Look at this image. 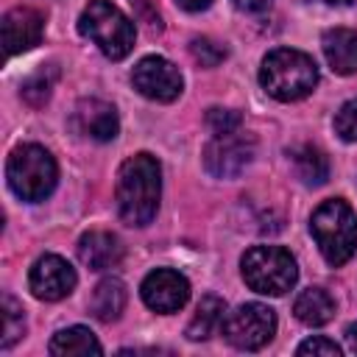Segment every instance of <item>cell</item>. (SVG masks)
<instances>
[{
	"instance_id": "9c48e42d",
	"label": "cell",
	"mask_w": 357,
	"mask_h": 357,
	"mask_svg": "<svg viewBox=\"0 0 357 357\" xmlns=\"http://www.w3.org/2000/svg\"><path fill=\"white\" fill-rule=\"evenodd\" d=\"M131 84L142 98L156 100V103H173L184 89V78L178 67L162 56L139 59L131 70Z\"/></svg>"
},
{
	"instance_id": "7a4b0ae2",
	"label": "cell",
	"mask_w": 357,
	"mask_h": 357,
	"mask_svg": "<svg viewBox=\"0 0 357 357\" xmlns=\"http://www.w3.org/2000/svg\"><path fill=\"white\" fill-rule=\"evenodd\" d=\"M259 84L271 98H276L282 103H293V100L307 98L315 89L318 64L304 50L276 47L262 59Z\"/></svg>"
},
{
	"instance_id": "d4e9b609",
	"label": "cell",
	"mask_w": 357,
	"mask_h": 357,
	"mask_svg": "<svg viewBox=\"0 0 357 357\" xmlns=\"http://www.w3.org/2000/svg\"><path fill=\"white\" fill-rule=\"evenodd\" d=\"M206 126L215 131V134H226V131H237L240 128V114L234 109H209L206 112Z\"/></svg>"
},
{
	"instance_id": "603a6c76",
	"label": "cell",
	"mask_w": 357,
	"mask_h": 357,
	"mask_svg": "<svg viewBox=\"0 0 357 357\" xmlns=\"http://www.w3.org/2000/svg\"><path fill=\"white\" fill-rule=\"evenodd\" d=\"M190 53L201 67H218L226 59V47L209 36H195L190 42Z\"/></svg>"
},
{
	"instance_id": "83f0119b",
	"label": "cell",
	"mask_w": 357,
	"mask_h": 357,
	"mask_svg": "<svg viewBox=\"0 0 357 357\" xmlns=\"http://www.w3.org/2000/svg\"><path fill=\"white\" fill-rule=\"evenodd\" d=\"M176 3H178L184 11H192V14H195V11H206V8L212 6V0H176Z\"/></svg>"
},
{
	"instance_id": "8992f818",
	"label": "cell",
	"mask_w": 357,
	"mask_h": 357,
	"mask_svg": "<svg viewBox=\"0 0 357 357\" xmlns=\"http://www.w3.org/2000/svg\"><path fill=\"white\" fill-rule=\"evenodd\" d=\"M240 273L262 296H284L298 279L296 259L282 245H251L240 259Z\"/></svg>"
},
{
	"instance_id": "d6986e66",
	"label": "cell",
	"mask_w": 357,
	"mask_h": 357,
	"mask_svg": "<svg viewBox=\"0 0 357 357\" xmlns=\"http://www.w3.org/2000/svg\"><path fill=\"white\" fill-rule=\"evenodd\" d=\"M47 351L56 357H81V354H100L103 346L86 326H67L53 335Z\"/></svg>"
},
{
	"instance_id": "e0dca14e",
	"label": "cell",
	"mask_w": 357,
	"mask_h": 357,
	"mask_svg": "<svg viewBox=\"0 0 357 357\" xmlns=\"http://www.w3.org/2000/svg\"><path fill=\"white\" fill-rule=\"evenodd\" d=\"M223 318H226V301L220 296H204L184 329V335L190 340H206L209 335H215L218 329H223Z\"/></svg>"
},
{
	"instance_id": "5bb4252c",
	"label": "cell",
	"mask_w": 357,
	"mask_h": 357,
	"mask_svg": "<svg viewBox=\"0 0 357 357\" xmlns=\"http://www.w3.org/2000/svg\"><path fill=\"white\" fill-rule=\"evenodd\" d=\"M123 243L112 231H86L78 240V259L89 271H109L123 259Z\"/></svg>"
},
{
	"instance_id": "44dd1931",
	"label": "cell",
	"mask_w": 357,
	"mask_h": 357,
	"mask_svg": "<svg viewBox=\"0 0 357 357\" xmlns=\"http://www.w3.org/2000/svg\"><path fill=\"white\" fill-rule=\"evenodd\" d=\"M56 78H59V67H56V64H42L36 73H31V75L22 81V98H25L31 106H42V103L50 98Z\"/></svg>"
},
{
	"instance_id": "30bf717a",
	"label": "cell",
	"mask_w": 357,
	"mask_h": 357,
	"mask_svg": "<svg viewBox=\"0 0 357 357\" xmlns=\"http://www.w3.org/2000/svg\"><path fill=\"white\" fill-rule=\"evenodd\" d=\"M139 296H142V301H145L148 310L162 312V315H170V312H178L187 304V298H190V282H187V276H181L173 268H156V271H151L142 279Z\"/></svg>"
},
{
	"instance_id": "52a82bcc",
	"label": "cell",
	"mask_w": 357,
	"mask_h": 357,
	"mask_svg": "<svg viewBox=\"0 0 357 357\" xmlns=\"http://www.w3.org/2000/svg\"><path fill=\"white\" fill-rule=\"evenodd\" d=\"M276 335V312L268 304L248 301L223 318V337L243 351H257Z\"/></svg>"
},
{
	"instance_id": "8fae6325",
	"label": "cell",
	"mask_w": 357,
	"mask_h": 357,
	"mask_svg": "<svg viewBox=\"0 0 357 357\" xmlns=\"http://www.w3.org/2000/svg\"><path fill=\"white\" fill-rule=\"evenodd\" d=\"M75 282H78V276H75L73 265L59 254H42L31 265V273H28L31 293L39 301H61L64 296H70L75 290Z\"/></svg>"
},
{
	"instance_id": "3957f363",
	"label": "cell",
	"mask_w": 357,
	"mask_h": 357,
	"mask_svg": "<svg viewBox=\"0 0 357 357\" xmlns=\"http://www.w3.org/2000/svg\"><path fill=\"white\" fill-rule=\"evenodd\" d=\"M310 231L318 243L321 257L329 265H346L357 251V215L343 198L318 204L310 218Z\"/></svg>"
},
{
	"instance_id": "2e32d148",
	"label": "cell",
	"mask_w": 357,
	"mask_h": 357,
	"mask_svg": "<svg viewBox=\"0 0 357 357\" xmlns=\"http://www.w3.org/2000/svg\"><path fill=\"white\" fill-rule=\"evenodd\" d=\"M126 310V284L117 279V276H106L95 284L92 290V298H89V312L103 321V324H112L120 318V312Z\"/></svg>"
},
{
	"instance_id": "ba28073f",
	"label": "cell",
	"mask_w": 357,
	"mask_h": 357,
	"mask_svg": "<svg viewBox=\"0 0 357 357\" xmlns=\"http://www.w3.org/2000/svg\"><path fill=\"white\" fill-rule=\"evenodd\" d=\"M254 151H257L254 137L240 131V128L226 131V134H215L204 145V167L215 178H234L251 165Z\"/></svg>"
},
{
	"instance_id": "4316f807",
	"label": "cell",
	"mask_w": 357,
	"mask_h": 357,
	"mask_svg": "<svg viewBox=\"0 0 357 357\" xmlns=\"http://www.w3.org/2000/svg\"><path fill=\"white\" fill-rule=\"evenodd\" d=\"M271 3H273V0H234V6H237L240 11H245V14H259V11L271 8Z\"/></svg>"
},
{
	"instance_id": "5b68a950",
	"label": "cell",
	"mask_w": 357,
	"mask_h": 357,
	"mask_svg": "<svg viewBox=\"0 0 357 357\" xmlns=\"http://www.w3.org/2000/svg\"><path fill=\"white\" fill-rule=\"evenodd\" d=\"M6 178L17 198L36 204L53 192L59 167H56V159L50 156V151L28 142V145H17L11 151V156L6 162Z\"/></svg>"
},
{
	"instance_id": "7402d4cb",
	"label": "cell",
	"mask_w": 357,
	"mask_h": 357,
	"mask_svg": "<svg viewBox=\"0 0 357 357\" xmlns=\"http://www.w3.org/2000/svg\"><path fill=\"white\" fill-rule=\"evenodd\" d=\"M25 332V315L22 307L14 296H3V337H0V349H11Z\"/></svg>"
},
{
	"instance_id": "cb8c5ba5",
	"label": "cell",
	"mask_w": 357,
	"mask_h": 357,
	"mask_svg": "<svg viewBox=\"0 0 357 357\" xmlns=\"http://www.w3.org/2000/svg\"><path fill=\"white\" fill-rule=\"evenodd\" d=\"M335 131L346 142H357V98L346 100L335 114Z\"/></svg>"
},
{
	"instance_id": "ac0fdd59",
	"label": "cell",
	"mask_w": 357,
	"mask_h": 357,
	"mask_svg": "<svg viewBox=\"0 0 357 357\" xmlns=\"http://www.w3.org/2000/svg\"><path fill=\"white\" fill-rule=\"evenodd\" d=\"M293 312L307 326H324L335 315V298L324 287H307V290L298 293V298L293 304Z\"/></svg>"
},
{
	"instance_id": "9a60e30c",
	"label": "cell",
	"mask_w": 357,
	"mask_h": 357,
	"mask_svg": "<svg viewBox=\"0 0 357 357\" xmlns=\"http://www.w3.org/2000/svg\"><path fill=\"white\" fill-rule=\"evenodd\" d=\"M326 64L337 75H351L357 73V31L349 28H329L321 39Z\"/></svg>"
},
{
	"instance_id": "4fadbf2b",
	"label": "cell",
	"mask_w": 357,
	"mask_h": 357,
	"mask_svg": "<svg viewBox=\"0 0 357 357\" xmlns=\"http://www.w3.org/2000/svg\"><path fill=\"white\" fill-rule=\"evenodd\" d=\"M75 128L95 142H109L120 131L117 109L100 98H86L75 106Z\"/></svg>"
},
{
	"instance_id": "f546056e",
	"label": "cell",
	"mask_w": 357,
	"mask_h": 357,
	"mask_svg": "<svg viewBox=\"0 0 357 357\" xmlns=\"http://www.w3.org/2000/svg\"><path fill=\"white\" fill-rule=\"evenodd\" d=\"M324 3H329V6H349V3H354V0H324Z\"/></svg>"
},
{
	"instance_id": "6da1fadb",
	"label": "cell",
	"mask_w": 357,
	"mask_h": 357,
	"mask_svg": "<svg viewBox=\"0 0 357 357\" xmlns=\"http://www.w3.org/2000/svg\"><path fill=\"white\" fill-rule=\"evenodd\" d=\"M162 198V167L151 153L128 156L117 170L114 201L117 215L128 226H148L156 218Z\"/></svg>"
},
{
	"instance_id": "277c9868",
	"label": "cell",
	"mask_w": 357,
	"mask_h": 357,
	"mask_svg": "<svg viewBox=\"0 0 357 357\" xmlns=\"http://www.w3.org/2000/svg\"><path fill=\"white\" fill-rule=\"evenodd\" d=\"M78 31L112 61L126 59L137 39L134 22L112 0H89L78 17Z\"/></svg>"
},
{
	"instance_id": "484cf974",
	"label": "cell",
	"mask_w": 357,
	"mask_h": 357,
	"mask_svg": "<svg viewBox=\"0 0 357 357\" xmlns=\"http://www.w3.org/2000/svg\"><path fill=\"white\" fill-rule=\"evenodd\" d=\"M296 351H298V354H312V357H340V354H343V349H340L335 340L324 337V335L307 337Z\"/></svg>"
},
{
	"instance_id": "ffe728a7",
	"label": "cell",
	"mask_w": 357,
	"mask_h": 357,
	"mask_svg": "<svg viewBox=\"0 0 357 357\" xmlns=\"http://www.w3.org/2000/svg\"><path fill=\"white\" fill-rule=\"evenodd\" d=\"M290 162H293L296 176L307 187H318L329 178V162H326L324 151H318L315 145H296L290 151Z\"/></svg>"
},
{
	"instance_id": "7c38bea8",
	"label": "cell",
	"mask_w": 357,
	"mask_h": 357,
	"mask_svg": "<svg viewBox=\"0 0 357 357\" xmlns=\"http://www.w3.org/2000/svg\"><path fill=\"white\" fill-rule=\"evenodd\" d=\"M42 33H45L42 11H36L31 6H17V8L6 11V17H3L6 56H17V53H25V50L36 47L42 42Z\"/></svg>"
},
{
	"instance_id": "f1b7e54d",
	"label": "cell",
	"mask_w": 357,
	"mask_h": 357,
	"mask_svg": "<svg viewBox=\"0 0 357 357\" xmlns=\"http://www.w3.org/2000/svg\"><path fill=\"white\" fill-rule=\"evenodd\" d=\"M346 340H349V349L357 354V324H351V326L346 329Z\"/></svg>"
}]
</instances>
